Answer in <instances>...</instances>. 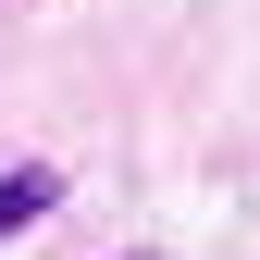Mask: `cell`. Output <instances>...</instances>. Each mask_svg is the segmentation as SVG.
I'll return each instance as SVG.
<instances>
[{
  "instance_id": "1",
  "label": "cell",
  "mask_w": 260,
  "mask_h": 260,
  "mask_svg": "<svg viewBox=\"0 0 260 260\" xmlns=\"http://www.w3.org/2000/svg\"><path fill=\"white\" fill-rule=\"evenodd\" d=\"M50 199H62V174H50V161H13V174H0V236L50 223Z\"/></svg>"
},
{
  "instance_id": "2",
  "label": "cell",
  "mask_w": 260,
  "mask_h": 260,
  "mask_svg": "<svg viewBox=\"0 0 260 260\" xmlns=\"http://www.w3.org/2000/svg\"><path fill=\"white\" fill-rule=\"evenodd\" d=\"M137 260H149V248H137Z\"/></svg>"
}]
</instances>
